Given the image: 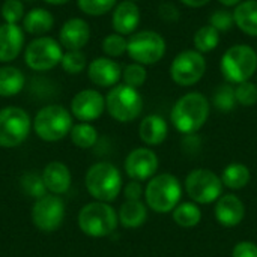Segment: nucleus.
I'll list each match as a JSON object with an SVG mask.
<instances>
[{"instance_id":"nucleus-1","label":"nucleus","mask_w":257,"mask_h":257,"mask_svg":"<svg viewBox=\"0 0 257 257\" xmlns=\"http://www.w3.org/2000/svg\"><path fill=\"white\" fill-rule=\"evenodd\" d=\"M209 101L200 92H190L181 96L172 108V122L182 134L197 133L209 117Z\"/></svg>"},{"instance_id":"nucleus-2","label":"nucleus","mask_w":257,"mask_h":257,"mask_svg":"<svg viewBox=\"0 0 257 257\" xmlns=\"http://www.w3.org/2000/svg\"><path fill=\"white\" fill-rule=\"evenodd\" d=\"M182 185L179 179L170 173L155 175L145 188L146 205L158 214L172 212L181 202Z\"/></svg>"},{"instance_id":"nucleus-3","label":"nucleus","mask_w":257,"mask_h":257,"mask_svg":"<svg viewBox=\"0 0 257 257\" xmlns=\"http://www.w3.org/2000/svg\"><path fill=\"white\" fill-rule=\"evenodd\" d=\"M220 69L227 83L250 81L257 71V51L247 44H236L223 54Z\"/></svg>"},{"instance_id":"nucleus-4","label":"nucleus","mask_w":257,"mask_h":257,"mask_svg":"<svg viewBox=\"0 0 257 257\" xmlns=\"http://www.w3.org/2000/svg\"><path fill=\"white\" fill-rule=\"evenodd\" d=\"M86 188L98 202H113L122 190V176L110 163H96L86 173Z\"/></svg>"},{"instance_id":"nucleus-5","label":"nucleus","mask_w":257,"mask_h":257,"mask_svg":"<svg viewBox=\"0 0 257 257\" xmlns=\"http://www.w3.org/2000/svg\"><path fill=\"white\" fill-rule=\"evenodd\" d=\"M119 217L116 211L105 202H93L86 205L78 214V227L92 238H104L117 227Z\"/></svg>"},{"instance_id":"nucleus-6","label":"nucleus","mask_w":257,"mask_h":257,"mask_svg":"<svg viewBox=\"0 0 257 257\" xmlns=\"http://www.w3.org/2000/svg\"><path fill=\"white\" fill-rule=\"evenodd\" d=\"M71 113L62 105H47L35 116V133L44 142H59L72 130Z\"/></svg>"},{"instance_id":"nucleus-7","label":"nucleus","mask_w":257,"mask_h":257,"mask_svg":"<svg viewBox=\"0 0 257 257\" xmlns=\"http://www.w3.org/2000/svg\"><path fill=\"white\" fill-rule=\"evenodd\" d=\"M105 108L117 122H133L142 114L143 98L137 89L116 84L105 96Z\"/></svg>"},{"instance_id":"nucleus-8","label":"nucleus","mask_w":257,"mask_h":257,"mask_svg":"<svg viewBox=\"0 0 257 257\" xmlns=\"http://www.w3.org/2000/svg\"><path fill=\"white\" fill-rule=\"evenodd\" d=\"M166 39L155 30L136 32L128 39L126 53L130 57L143 66L158 63L166 54Z\"/></svg>"},{"instance_id":"nucleus-9","label":"nucleus","mask_w":257,"mask_h":257,"mask_svg":"<svg viewBox=\"0 0 257 257\" xmlns=\"http://www.w3.org/2000/svg\"><path fill=\"white\" fill-rule=\"evenodd\" d=\"M185 191L194 203L209 205L221 197L223 181L212 170L196 169L185 179Z\"/></svg>"},{"instance_id":"nucleus-10","label":"nucleus","mask_w":257,"mask_h":257,"mask_svg":"<svg viewBox=\"0 0 257 257\" xmlns=\"http://www.w3.org/2000/svg\"><path fill=\"white\" fill-rule=\"evenodd\" d=\"M62 45L50 36H39L33 39L24 50L26 65L39 72L56 68L62 62Z\"/></svg>"},{"instance_id":"nucleus-11","label":"nucleus","mask_w":257,"mask_h":257,"mask_svg":"<svg viewBox=\"0 0 257 257\" xmlns=\"http://www.w3.org/2000/svg\"><path fill=\"white\" fill-rule=\"evenodd\" d=\"M30 116L20 107L0 110V148L20 146L30 133Z\"/></svg>"},{"instance_id":"nucleus-12","label":"nucleus","mask_w":257,"mask_h":257,"mask_svg":"<svg viewBox=\"0 0 257 257\" xmlns=\"http://www.w3.org/2000/svg\"><path fill=\"white\" fill-rule=\"evenodd\" d=\"M206 72V59L196 50L181 51L170 63L172 80L182 87L197 84Z\"/></svg>"},{"instance_id":"nucleus-13","label":"nucleus","mask_w":257,"mask_h":257,"mask_svg":"<svg viewBox=\"0 0 257 257\" xmlns=\"http://www.w3.org/2000/svg\"><path fill=\"white\" fill-rule=\"evenodd\" d=\"M65 218V205L63 200L57 196H42L39 197L32 208L33 224L42 232L57 230Z\"/></svg>"},{"instance_id":"nucleus-14","label":"nucleus","mask_w":257,"mask_h":257,"mask_svg":"<svg viewBox=\"0 0 257 257\" xmlns=\"http://www.w3.org/2000/svg\"><path fill=\"white\" fill-rule=\"evenodd\" d=\"M158 170V157L149 148H137L125 160V172L134 181H148Z\"/></svg>"},{"instance_id":"nucleus-15","label":"nucleus","mask_w":257,"mask_h":257,"mask_svg":"<svg viewBox=\"0 0 257 257\" xmlns=\"http://www.w3.org/2000/svg\"><path fill=\"white\" fill-rule=\"evenodd\" d=\"M105 110V98L93 89L78 92L71 101L72 114L81 122H92L101 117Z\"/></svg>"},{"instance_id":"nucleus-16","label":"nucleus","mask_w":257,"mask_h":257,"mask_svg":"<svg viewBox=\"0 0 257 257\" xmlns=\"http://www.w3.org/2000/svg\"><path fill=\"white\" fill-rule=\"evenodd\" d=\"M87 75L99 87H114L122 78L120 65L108 57H96L89 63Z\"/></svg>"},{"instance_id":"nucleus-17","label":"nucleus","mask_w":257,"mask_h":257,"mask_svg":"<svg viewBox=\"0 0 257 257\" xmlns=\"http://www.w3.org/2000/svg\"><path fill=\"white\" fill-rule=\"evenodd\" d=\"M140 24V9L136 2L123 0L116 5L111 17V26L119 35H133L136 33Z\"/></svg>"},{"instance_id":"nucleus-18","label":"nucleus","mask_w":257,"mask_h":257,"mask_svg":"<svg viewBox=\"0 0 257 257\" xmlns=\"http://www.w3.org/2000/svg\"><path fill=\"white\" fill-rule=\"evenodd\" d=\"M24 45L23 29L18 24L5 23L0 26V62L8 63L15 60Z\"/></svg>"},{"instance_id":"nucleus-19","label":"nucleus","mask_w":257,"mask_h":257,"mask_svg":"<svg viewBox=\"0 0 257 257\" xmlns=\"http://www.w3.org/2000/svg\"><path fill=\"white\" fill-rule=\"evenodd\" d=\"M245 217V206L235 194L221 196L215 205V218L224 227L238 226Z\"/></svg>"},{"instance_id":"nucleus-20","label":"nucleus","mask_w":257,"mask_h":257,"mask_svg":"<svg viewBox=\"0 0 257 257\" xmlns=\"http://www.w3.org/2000/svg\"><path fill=\"white\" fill-rule=\"evenodd\" d=\"M90 38V27L81 18L68 20L60 29V45L69 50H81Z\"/></svg>"},{"instance_id":"nucleus-21","label":"nucleus","mask_w":257,"mask_h":257,"mask_svg":"<svg viewBox=\"0 0 257 257\" xmlns=\"http://www.w3.org/2000/svg\"><path fill=\"white\" fill-rule=\"evenodd\" d=\"M42 182L47 190H50L54 194H63L71 187V173L69 169L59 163L53 161L50 163L44 172H42Z\"/></svg>"},{"instance_id":"nucleus-22","label":"nucleus","mask_w":257,"mask_h":257,"mask_svg":"<svg viewBox=\"0 0 257 257\" xmlns=\"http://www.w3.org/2000/svg\"><path fill=\"white\" fill-rule=\"evenodd\" d=\"M139 134H140L142 142L146 143L148 146H158L167 139L169 126H167V122L161 116L149 114L142 120Z\"/></svg>"},{"instance_id":"nucleus-23","label":"nucleus","mask_w":257,"mask_h":257,"mask_svg":"<svg viewBox=\"0 0 257 257\" xmlns=\"http://www.w3.org/2000/svg\"><path fill=\"white\" fill-rule=\"evenodd\" d=\"M233 20L241 32L257 38V0H242L233 11Z\"/></svg>"},{"instance_id":"nucleus-24","label":"nucleus","mask_w":257,"mask_h":257,"mask_svg":"<svg viewBox=\"0 0 257 257\" xmlns=\"http://www.w3.org/2000/svg\"><path fill=\"white\" fill-rule=\"evenodd\" d=\"M54 26V17L44 8H35L29 11L23 18V27L30 35H44Z\"/></svg>"},{"instance_id":"nucleus-25","label":"nucleus","mask_w":257,"mask_h":257,"mask_svg":"<svg viewBox=\"0 0 257 257\" xmlns=\"http://www.w3.org/2000/svg\"><path fill=\"white\" fill-rule=\"evenodd\" d=\"M119 223L123 227L136 229L145 224L148 218V209L146 205L140 200H126L120 209H119Z\"/></svg>"},{"instance_id":"nucleus-26","label":"nucleus","mask_w":257,"mask_h":257,"mask_svg":"<svg viewBox=\"0 0 257 257\" xmlns=\"http://www.w3.org/2000/svg\"><path fill=\"white\" fill-rule=\"evenodd\" d=\"M24 87V74L15 66L0 68V96L9 98L18 95Z\"/></svg>"},{"instance_id":"nucleus-27","label":"nucleus","mask_w":257,"mask_h":257,"mask_svg":"<svg viewBox=\"0 0 257 257\" xmlns=\"http://www.w3.org/2000/svg\"><path fill=\"white\" fill-rule=\"evenodd\" d=\"M250 169L245 164L241 163H232L229 164L223 173H221V181L223 185H226L230 190H242L248 185L250 182Z\"/></svg>"},{"instance_id":"nucleus-28","label":"nucleus","mask_w":257,"mask_h":257,"mask_svg":"<svg viewBox=\"0 0 257 257\" xmlns=\"http://www.w3.org/2000/svg\"><path fill=\"white\" fill-rule=\"evenodd\" d=\"M218 44H220V32L214 29L211 24L200 27L193 36L194 50L202 54L214 51L218 47Z\"/></svg>"},{"instance_id":"nucleus-29","label":"nucleus","mask_w":257,"mask_h":257,"mask_svg":"<svg viewBox=\"0 0 257 257\" xmlns=\"http://www.w3.org/2000/svg\"><path fill=\"white\" fill-rule=\"evenodd\" d=\"M202 220V211L194 202L179 203L173 209V221L181 227H194Z\"/></svg>"},{"instance_id":"nucleus-30","label":"nucleus","mask_w":257,"mask_h":257,"mask_svg":"<svg viewBox=\"0 0 257 257\" xmlns=\"http://www.w3.org/2000/svg\"><path fill=\"white\" fill-rule=\"evenodd\" d=\"M71 140L77 148L89 149L92 148L98 140V131L87 122H81L78 125H74L71 130Z\"/></svg>"},{"instance_id":"nucleus-31","label":"nucleus","mask_w":257,"mask_h":257,"mask_svg":"<svg viewBox=\"0 0 257 257\" xmlns=\"http://www.w3.org/2000/svg\"><path fill=\"white\" fill-rule=\"evenodd\" d=\"M236 96H235V87L230 84H221L217 87L214 93V105L217 110L223 113H229L236 107Z\"/></svg>"},{"instance_id":"nucleus-32","label":"nucleus","mask_w":257,"mask_h":257,"mask_svg":"<svg viewBox=\"0 0 257 257\" xmlns=\"http://www.w3.org/2000/svg\"><path fill=\"white\" fill-rule=\"evenodd\" d=\"M122 78H123V84L139 89L146 83L148 71L143 65L134 62V63L126 65L125 69H122Z\"/></svg>"},{"instance_id":"nucleus-33","label":"nucleus","mask_w":257,"mask_h":257,"mask_svg":"<svg viewBox=\"0 0 257 257\" xmlns=\"http://www.w3.org/2000/svg\"><path fill=\"white\" fill-rule=\"evenodd\" d=\"M117 0H77L81 12L92 17H101L116 8Z\"/></svg>"},{"instance_id":"nucleus-34","label":"nucleus","mask_w":257,"mask_h":257,"mask_svg":"<svg viewBox=\"0 0 257 257\" xmlns=\"http://www.w3.org/2000/svg\"><path fill=\"white\" fill-rule=\"evenodd\" d=\"M126 50H128V39L123 35L111 33L107 35L102 41V51L108 57H119L125 54Z\"/></svg>"},{"instance_id":"nucleus-35","label":"nucleus","mask_w":257,"mask_h":257,"mask_svg":"<svg viewBox=\"0 0 257 257\" xmlns=\"http://www.w3.org/2000/svg\"><path fill=\"white\" fill-rule=\"evenodd\" d=\"M60 65L68 74H80L84 71L87 62H86V56L81 53V50H69V51L63 53Z\"/></svg>"},{"instance_id":"nucleus-36","label":"nucleus","mask_w":257,"mask_h":257,"mask_svg":"<svg viewBox=\"0 0 257 257\" xmlns=\"http://www.w3.org/2000/svg\"><path fill=\"white\" fill-rule=\"evenodd\" d=\"M0 12L5 23L17 24L24 18V5L21 0H5Z\"/></svg>"},{"instance_id":"nucleus-37","label":"nucleus","mask_w":257,"mask_h":257,"mask_svg":"<svg viewBox=\"0 0 257 257\" xmlns=\"http://www.w3.org/2000/svg\"><path fill=\"white\" fill-rule=\"evenodd\" d=\"M236 102L244 107H251L257 102V84L251 81H244L235 87Z\"/></svg>"},{"instance_id":"nucleus-38","label":"nucleus","mask_w":257,"mask_h":257,"mask_svg":"<svg viewBox=\"0 0 257 257\" xmlns=\"http://www.w3.org/2000/svg\"><path fill=\"white\" fill-rule=\"evenodd\" d=\"M209 24L217 29L220 33L221 32H227L233 27L235 20H233V12H230L229 9H217L211 14L209 17Z\"/></svg>"},{"instance_id":"nucleus-39","label":"nucleus","mask_w":257,"mask_h":257,"mask_svg":"<svg viewBox=\"0 0 257 257\" xmlns=\"http://www.w3.org/2000/svg\"><path fill=\"white\" fill-rule=\"evenodd\" d=\"M158 15L166 23H176L179 20V17H181V12H179V9L173 3L164 2L158 8Z\"/></svg>"},{"instance_id":"nucleus-40","label":"nucleus","mask_w":257,"mask_h":257,"mask_svg":"<svg viewBox=\"0 0 257 257\" xmlns=\"http://www.w3.org/2000/svg\"><path fill=\"white\" fill-rule=\"evenodd\" d=\"M232 257H257V244L251 241H241L233 247Z\"/></svg>"},{"instance_id":"nucleus-41","label":"nucleus","mask_w":257,"mask_h":257,"mask_svg":"<svg viewBox=\"0 0 257 257\" xmlns=\"http://www.w3.org/2000/svg\"><path fill=\"white\" fill-rule=\"evenodd\" d=\"M123 193H125L126 200H140V197L145 194V190L142 188L139 181H133V182L126 184Z\"/></svg>"},{"instance_id":"nucleus-42","label":"nucleus","mask_w":257,"mask_h":257,"mask_svg":"<svg viewBox=\"0 0 257 257\" xmlns=\"http://www.w3.org/2000/svg\"><path fill=\"white\" fill-rule=\"evenodd\" d=\"M181 3H184L188 8H203L206 6L211 0H179Z\"/></svg>"},{"instance_id":"nucleus-43","label":"nucleus","mask_w":257,"mask_h":257,"mask_svg":"<svg viewBox=\"0 0 257 257\" xmlns=\"http://www.w3.org/2000/svg\"><path fill=\"white\" fill-rule=\"evenodd\" d=\"M218 2H220L224 8H232V6H235V8H236L242 0H218Z\"/></svg>"},{"instance_id":"nucleus-44","label":"nucleus","mask_w":257,"mask_h":257,"mask_svg":"<svg viewBox=\"0 0 257 257\" xmlns=\"http://www.w3.org/2000/svg\"><path fill=\"white\" fill-rule=\"evenodd\" d=\"M44 2H47V3H50V5H65V3H68L69 0H44Z\"/></svg>"},{"instance_id":"nucleus-45","label":"nucleus","mask_w":257,"mask_h":257,"mask_svg":"<svg viewBox=\"0 0 257 257\" xmlns=\"http://www.w3.org/2000/svg\"><path fill=\"white\" fill-rule=\"evenodd\" d=\"M130 2H139V0H130Z\"/></svg>"}]
</instances>
